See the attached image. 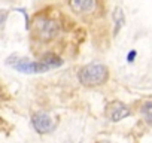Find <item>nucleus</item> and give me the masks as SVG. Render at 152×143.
Returning a JSON list of instances; mask_svg holds the SVG:
<instances>
[{
	"instance_id": "obj_1",
	"label": "nucleus",
	"mask_w": 152,
	"mask_h": 143,
	"mask_svg": "<svg viewBox=\"0 0 152 143\" xmlns=\"http://www.w3.org/2000/svg\"><path fill=\"white\" fill-rule=\"evenodd\" d=\"M78 78L85 87H100L109 79V69L102 63H90L79 70Z\"/></svg>"
},
{
	"instance_id": "obj_2",
	"label": "nucleus",
	"mask_w": 152,
	"mask_h": 143,
	"mask_svg": "<svg viewBox=\"0 0 152 143\" xmlns=\"http://www.w3.org/2000/svg\"><path fill=\"white\" fill-rule=\"evenodd\" d=\"M8 64H11L15 70L21 72V73H43L48 72L51 67L40 61H30L27 58H20V57H11L8 58Z\"/></svg>"
},
{
	"instance_id": "obj_3",
	"label": "nucleus",
	"mask_w": 152,
	"mask_h": 143,
	"mask_svg": "<svg viewBox=\"0 0 152 143\" xmlns=\"http://www.w3.org/2000/svg\"><path fill=\"white\" fill-rule=\"evenodd\" d=\"M34 30L37 33V36L43 40H48L51 37H54L58 31V26L55 21L46 18V17H40L37 18V21L34 23Z\"/></svg>"
},
{
	"instance_id": "obj_4",
	"label": "nucleus",
	"mask_w": 152,
	"mask_h": 143,
	"mask_svg": "<svg viewBox=\"0 0 152 143\" xmlns=\"http://www.w3.org/2000/svg\"><path fill=\"white\" fill-rule=\"evenodd\" d=\"M31 124H33V128L39 134H48V133L54 131V128H55L54 119H51V116L45 112L34 113L33 118H31Z\"/></svg>"
},
{
	"instance_id": "obj_5",
	"label": "nucleus",
	"mask_w": 152,
	"mask_h": 143,
	"mask_svg": "<svg viewBox=\"0 0 152 143\" xmlns=\"http://www.w3.org/2000/svg\"><path fill=\"white\" fill-rule=\"evenodd\" d=\"M107 115H109L110 121L118 122V121H121V119L130 116V115H131V110H130V107H128L127 104H124V103H121V101H113V103H110L109 107H107Z\"/></svg>"
},
{
	"instance_id": "obj_6",
	"label": "nucleus",
	"mask_w": 152,
	"mask_h": 143,
	"mask_svg": "<svg viewBox=\"0 0 152 143\" xmlns=\"http://www.w3.org/2000/svg\"><path fill=\"white\" fill-rule=\"evenodd\" d=\"M96 0H69V6L75 14H88L96 9Z\"/></svg>"
},
{
	"instance_id": "obj_7",
	"label": "nucleus",
	"mask_w": 152,
	"mask_h": 143,
	"mask_svg": "<svg viewBox=\"0 0 152 143\" xmlns=\"http://www.w3.org/2000/svg\"><path fill=\"white\" fill-rule=\"evenodd\" d=\"M112 18H113V23H115V30H113V34L116 36L119 33V30L124 27L125 24V17H124V12L121 8H115L113 14H112Z\"/></svg>"
},
{
	"instance_id": "obj_8",
	"label": "nucleus",
	"mask_w": 152,
	"mask_h": 143,
	"mask_svg": "<svg viewBox=\"0 0 152 143\" xmlns=\"http://www.w3.org/2000/svg\"><path fill=\"white\" fill-rule=\"evenodd\" d=\"M42 61H43V63H46L49 67H58V66H61V64H63V60H61L60 57L54 55V54H46V55L42 58Z\"/></svg>"
},
{
	"instance_id": "obj_9",
	"label": "nucleus",
	"mask_w": 152,
	"mask_h": 143,
	"mask_svg": "<svg viewBox=\"0 0 152 143\" xmlns=\"http://www.w3.org/2000/svg\"><path fill=\"white\" fill-rule=\"evenodd\" d=\"M142 113H143L145 119H146L149 124H152V101H151V100L143 103V106H142Z\"/></svg>"
},
{
	"instance_id": "obj_10",
	"label": "nucleus",
	"mask_w": 152,
	"mask_h": 143,
	"mask_svg": "<svg viewBox=\"0 0 152 143\" xmlns=\"http://www.w3.org/2000/svg\"><path fill=\"white\" fill-rule=\"evenodd\" d=\"M136 55H137V52H136L134 49H133V51H130V52H128V55H127V61H128V63H133V61H134V58H136Z\"/></svg>"
},
{
	"instance_id": "obj_11",
	"label": "nucleus",
	"mask_w": 152,
	"mask_h": 143,
	"mask_svg": "<svg viewBox=\"0 0 152 143\" xmlns=\"http://www.w3.org/2000/svg\"><path fill=\"white\" fill-rule=\"evenodd\" d=\"M66 143H70V142H66Z\"/></svg>"
}]
</instances>
